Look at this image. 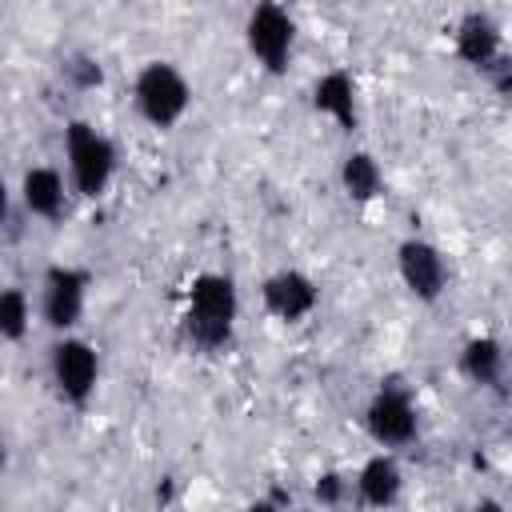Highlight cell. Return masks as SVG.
<instances>
[{"label":"cell","instance_id":"5bb4252c","mask_svg":"<svg viewBox=\"0 0 512 512\" xmlns=\"http://www.w3.org/2000/svg\"><path fill=\"white\" fill-rule=\"evenodd\" d=\"M340 184H344V192H348L356 204H368V200L380 196L384 172H380V164H376L368 152H348L344 164H340Z\"/></svg>","mask_w":512,"mask_h":512},{"label":"cell","instance_id":"ac0fdd59","mask_svg":"<svg viewBox=\"0 0 512 512\" xmlns=\"http://www.w3.org/2000/svg\"><path fill=\"white\" fill-rule=\"evenodd\" d=\"M312 492H316L320 504H340V496H344V476H340V472H320L316 484H312Z\"/></svg>","mask_w":512,"mask_h":512},{"label":"cell","instance_id":"4fadbf2b","mask_svg":"<svg viewBox=\"0 0 512 512\" xmlns=\"http://www.w3.org/2000/svg\"><path fill=\"white\" fill-rule=\"evenodd\" d=\"M400 484H404L400 464H396L392 456H384V452L372 456V460H364V468H360V476H356V492H360V500H364L368 508H388V504H396Z\"/></svg>","mask_w":512,"mask_h":512},{"label":"cell","instance_id":"5b68a950","mask_svg":"<svg viewBox=\"0 0 512 512\" xmlns=\"http://www.w3.org/2000/svg\"><path fill=\"white\" fill-rule=\"evenodd\" d=\"M88 284L92 276L84 268H68V264H52L44 272V292H40V312L44 324L56 332H68L80 324L84 316V300H88Z\"/></svg>","mask_w":512,"mask_h":512},{"label":"cell","instance_id":"52a82bcc","mask_svg":"<svg viewBox=\"0 0 512 512\" xmlns=\"http://www.w3.org/2000/svg\"><path fill=\"white\" fill-rule=\"evenodd\" d=\"M396 272H400L404 288H408L416 300H424V304L440 300V292H444V284H448V268H444L440 248L428 244V240H420V236H412V240H404V244L396 248Z\"/></svg>","mask_w":512,"mask_h":512},{"label":"cell","instance_id":"8fae6325","mask_svg":"<svg viewBox=\"0 0 512 512\" xmlns=\"http://www.w3.org/2000/svg\"><path fill=\"white\" fill-rule=\"evenodd\" d=\"M20 204L40 220H60L64 212V180L56 168L36 164L20 176Z\"/></svg>","mask_w":512,"mask_h":512},{"label":"cell","instance_id":"e0dca14e","mask_svg":"<svg viewBox=\"0 0 512 512\" xmlns=\"http://www.w3.org/2000/svg\"><path fill=\"white\" fill-rule=\"evenodd\" d=\"M68 76H72L76 88H100V84H104V68H100L92 56H72Z\"/></svg>","mask_w":512,"mask_h":512},{"label":"cell","instance_id":"9a60e30c","mask_svg":"<svg viewBox=\"0 0 512 512\" xmlns=\"http://www.w3.org/2000/svg\"><path fill=\"white\" fill-rule=\"evenodd\" d=\"M460 368L476 384H496L500 372H504V348L492 336H472L460 352Z\"/></svg>","mask_w":512,"mask_h":512},{"label":"cell","instance_id":"7c38bea8","mask_svg":"<svg viewBox=\"0 0 512 512\" xmlns=\"http://www.w3.org/2000/svg\"><path fill=\"white\" fill-rule=\"evenodd\" d=\"M456 56H460L464 64L488 68V64L500 56V28H496L484 12L464 16V24L456 28Z\"/></svg>","mask_w":512,"mask_h":512},{"label":"cell","instance_id":"8992f818","mask_svg":"<svg viewBox=\"0 0 512 512\" xmlns=\"http://www.w3.org/2000/svg\"><path fill=\"white\" fill-rule=\"evenodd\" d=\"M96 376H100V356L88 340L64 336L52 344V380L68 404H84L96 388Z\"/></svg>","mask_w":512,"mask_h":512},{"label":"cell","instance_id":"ffe728a7","mask_svg":"<svg viewBox=\"0 0 512 512\" xmlns=\"http://www.w3.org/2000/svg\"><path fill=\"white\" fill-rule=\"evenodd\" d=\"M472 512H504V504H496V500H480Z\"/></svg>","mask_w":512,"mask_h":512},{"label":"cell","instance_id":"3957f363","mask_svg":"<svg viewBox=\"0 0 512 512\" xmlns=\"http://www.w3.org/2000/svg\"><path fill=\"white\" fill-rule=\"evenodd\" d=\"M136 108L152 128H172L184 120L188 104H192V88L184 80V72L168 60H148L136 76Z\"/></svg>","mask_w":512,"mask_h":512},{"label":"cell","instance_id":"277c9868","mask_svg":"<svg viewBox=\"0 0 512 512\" xmlns=\"http://www.w3.org/2000/svg\"><path fill=\"white\" fill-rule=\"evenodd\" d=\"M244 44L264 72L284 76L292 60V44H296V20L280 4H256L244 20Z\"/></svg>","mask_w":512,"mask_h":512},{"label":"cell","instance_id":"ba28073f","mask_svg":"<svg viewBox=\"0 0 512 512\" xmlns=\"http://www.w3.org/2000/svg\"><path fill=\"white\" fill-rule=\"evenodd\" d=\"M364 424H368V436L376 440V444H384V448H400V444H408L412 436H416V408H412V400L404 396V392H380L372 404H368V412H364Z\"/></svg>","mask_w":512,"mask_h":512},{"label":"cell","instance_id":"30bf717a","mask_svg":"<svg viewBox=\"0 0 512 512\" xmlns=\"http://www.w3.org/2000/svg\"><path fill=\"white\" fill-rule=\"evenodd\" d=\"M312 104H316L320 116L336 120V128L356 132L360 112H356V84H352L348 72H328V76H320L316 88H312Z\"/></svg>","mask_w":512,"mask_h":512},{"label":"cell","instance_id":"2e32d148","mask_svg":"<svg viewBox=\"0 0 512 512\" xmlns=\"http://www.w3.org/2000/svg\"><path fill=\"white\" fill-rule=\"evenodd\" d=\"M32 324V304L24 296V288H4L0 292V336L4 340H20Z\"/></svg>","mask_w":512,"mask_h":512},{"label":"cell","instance_id":"d6986e66","mask_svg":"<svg viewBox=\"0 0 512 512\" xmlns=\"http://www.w3.org/2000/svg\"><path fill=\"white\" fill-rule=\"evenodd\" d=\"M244 512H280V504L276 500H252Z\"/></svg>","mask_w":512,"mask_h":512},{"label":"cell","instance_id":"7a4b0ae2","mask_svg":"<svg viewBox=\"0 0 512 512\" xmlns=\"http://www.w3.org/2000/svg\"><path fill=\"white\" fill-rule=\"evenodd\" d=\"M64 156H68V176H72V188L88 200H96L112 172H116V148L104 132H96L88 120H72L64 128Z\"/></svg>","mask_w":512,"mask_h":512},{"label":"cell","instance_id":"6da1fadb","mask_svg":"<svg viewBox=\"0 0 512 512\" xmlns=\"http://www.w3.org/2000/svg\"><path fill=\"white\" fill-rule=\"evenodd\" d=\"M236 316H240L236 280L224 272H200L188 288V312H184L188 340L204 352H216L232 340Z\"/></svg>","mask_w":512,"mask_h":512},{"label":"cell","instance_id":"9c48e42d","mask_svg":"<svg viewBox=\"0 0 512 512\" xmlns=\"http://www.w3.org/2000/svg\"><path fill=\"white\" fill-rule=\"evenodd\" d=\"M260 296H264V308H268L276 320H288V324H292V320H304V316L316 308L320 288L312 284V276H304V272H296V268H284V272H276V276L264 280Z\"/></svg>","mask_w":512,"mask_h":512}]
</instances>
